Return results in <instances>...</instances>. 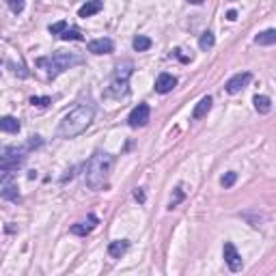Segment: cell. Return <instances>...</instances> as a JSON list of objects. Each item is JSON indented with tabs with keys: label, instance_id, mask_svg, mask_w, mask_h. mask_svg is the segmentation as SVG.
Returning <instances> with one entry per match:
<instances>
[{
	"label": "cell",
	"instance_id": "obj_1",
	"mask_svg": "<svg viewBox=\"0 0 276 276\" xmlns=\"http://www.w3.org/2000/svg\"><path fill=\"white\" fill-rule=\"evenodd\" d=\"M112 156L104 154V151H97L89 162H86V173H84V181L91 190H101L108 181V175H110L112 169Z\"/></svg>",
	"mask_w": 276,
	"mask_h": 276
},
{
	"label": "cell",
	"instance_id": "obj_2",
	"mask_svg": "<svg viewBox=\"0 0 276 276\" xmlns=\"http://www.w3.org/2000/svg\"><path fill=\"white\" fill-rule=\"evenodd\" d=\"M91 121H93V108L86 104H80L69 114H65V119L59 125V136L61 138H76L91 125Z\"/></svg>",
	"mask_w": 276,
	"mask_h": 276
},
{
	"label": "cell",
	"instance_id": "obj_3",
	"mask_svg": "<svg viewBox=\"0 0 276 276\" xmlns=\"http://www.w3.org/2000/svg\"><path fill=\"white\" fill-rule=\"evenodd\" d=\"M80 63L78 56H71V54H65V52H56L52 56H43V59H37V67H43L48 71V76L56 78L59 74H63L65 69H69L71 65Z\"/></svg>",
	"mask_w": 276,
	"mask_h": 276
},
{
	"label": "cell",
	"instance_id": "obj_4",
	"mask_svg": "<svg viewBox=\"0 0 276 276\" xmlns=\"http://www.w3.org/2000/svg\"><path fill=\"white\" fill-rule=\"evenodd\" d=\"M26 160V149H16L9 147L0 156V177H7L11 173H16Z\"/></svg>",
	"mask_w": 276,
	"mask_h": 276
},
{
	"label": "cell",
	"instance_id": "obj_5",
	"mask_svg": "<svg viewBox=\"0 0 276 276\" xmlns=\"http://www.w3.org/2000/svg\"><path fill=\"white\" fill-rule=\"evenodd\" d=\"M129 74H132V63H129V61H125L123 65L117 67V74H114V80L110 84V93L114 97H121V95H125V93H127V78H129Z\"/></svg>",
	"mask_w": 276,
	"mask_h": 276
},
{
	"label": "cell",
	"instance_id": "obj_6",
	"mask_svg": "<svg viewBox=\"0 0 276 276\" xmlns=\"http://www.w3.org/2000/svg\"><path fill=\"white\" fill-rule=\"evenodd\" d=\"M149 114H151V110H149V106L147 104H138L132 112H129V125L132 127H145L149 123Z\"/></svg>",
	"mask_w": 276,
	"mask_h": 276
},
{
	"label": "cell",
	"instance_id": "obj_7",
	"mask_svg": "<svg viewBox=\"0 0 276 276\" xmlns=\"http://www.w3.org/2000/svg\"><path fill=\"white\" fill-rule=\"evenodd\" d=\"M250 80H252V74H250V71H244V74H235L227 84H224V89H227V93H231V95H235V93L242 91L244 86L250 82Z\"/></svg>",
	"mask_w": 276,
	"mask_h": 276
},
{
	"label": "cell",
	"instance_id": "obj_8",
	"mask_svg": "<svg viewBox=\"0 0 276 276\" xmlns=\"http://www.w3.org/2000/svg\"><path fill=\"white\" fill-rule=\"evenodd\" d=\"M222 252H224V261H227V265L231 267V270H233V272L242 270V257H239V252L235 250L233 244L227 242V244H224V248H222Z\"/></svg>",
	"mask_w": 276,
	"mask_h": 276
},
{
	"label": "cell",
	"instance_id": "obj_9",
	"mask_svg": "<svg viewBox=\"0 0 276 276\" xmlns=\"http://www.w3.org/2000/svg\"><path fill=\"white\" fill-rule=\"evenodd\" d=\"M175 86H177V78L171 76V74H160L156 80V91L162 93V95L164 93H171Z\"/></svg>",
	"mask_w": 276,
	"mask_h": 276
},
{
	"label": "cell",
	"instance_id": "obj_10",
	"mask_svg": "<svg viewBox=\"0 0 276 276\" xmlns=\"http://www.w3.org/2000/svg\"><path fill=\"white\" fill-rule=\"evenodd\" d=\"M114 50V43L110 39H95L89 43V52L91 54H110Z\"/></svg>",
	"mask_w": 276,
	"mask_h": 276
},
{
	"label": "cell",
	"instance_id": "obj_11",
	"mask_svg": "<svg viewBox=\"0 0 276 276\" xmlns=\"http://www.w3.org/2000/svg\"><path fill=\"white\" fill-rule=\"evenodd\" d=\"M95 224H97V218L95 216H89V220L76 222L74 227H71V233H74V235H89L91 231L95 229Z\"/></svg>",
	"mask_w": 276,
	"mask_h": 276
},
{
	"label": "cell",
	"instance_id": "obj_12",
	"mask_svg": "<svg viewBox=\"0 0 276 276\" xmlns=\"http://www.w3.org/2000/svg\"><path fill=\"white\" fill-rule=\"evenodd\" d=\"M101 7H104V5H101V0H86V3L80 7L78 16L86 20V18H91V16H95V13H99Z\"/></svg>",
	"mask_w": 276,
	"mask_h": 276
},
{
	"label": "cell",
	"instance_id": "obj_13",
	"mask_svg": "<svg viewBox=\"0 0 276 276\" xmlns=\"http://www.w3.org/2000/svg\"><path fill=\"white\" fill-rule=\"evenodd\" d=\"M212 110V97L205 95L197 106H194V110H192V119H203V117H207V112Z\"/></svg>",
	"mask_w": 276,
	"mask_h": 276
},
{
	"label": "cell",
	"instance_id": "obj_14",
	"mask_svg": "<svg viewBox=\"0 0 276 276\" xmlns=\"http://www.w3.org/2000/svg\"><path fill=\"white\" fill-rule=\"evenodd\" d=\"M129 242L127 239H119V242H112L110 246H108V255L114 257V259H121V255H125Z\"/></svg>",
	"mask_w": 276,
	"mask_h": 276
},
{
	"label": "cell",
	"instance_id": "obj_15",
	"mask_svg": "<svg viewBox=\"0 0 276 276\" xmlns=\"http://www.w3.org/2000/svg\"><path fill=\"white\" fill-rule=\"evenodd\" d=\"M0 132H9V134L20 132V121L16 117H3L0 119Z\"/></svg>",
	"mask_w": 276,
	"mask_h": 276
},
{
	"label": "cell",
	"instance_id": "obj_16",
	"mask_svg": "<svg viewBox=\"0 0 276 276\" xmlns=\"http://www.w3.org/2000/svg\"><path fill=\"white\" fill-rule=\"evenodd\" d=\"M255 43H259V46H272V43H276V31L270 28L265 33H259L255 37Z\"/></svg>",
	"mask_w": 276,
	"mask_h": 276
},
{
	"label": "cell",
	"instance_id": "obj_17",
	"mask_svg": "<svg viewBox=\"0 0 276 276\" xmlns=\"http://www.w3.org/2000/svg\"><path fill=\"white\" fill-rule=\"evenodd\" d=\"M255 108H257V112L267 114V112L272 110V101H270V97H265V95H257V97H255Z\"/></svg>",
	"mask_w": 276,
	"mask_h": 276
},
{
	"label": "cell",
	"instance_id": "obj_18",
	"mask_svg": "<svg viewBox=\"0 0 276 276\" xmlns=\"http://www.w3.org/2000/svg\"><path fill=\"white\" fill-rule=\"evenodd\" d=\"M63 41H82V33H80V28H65V31L59 35Z\"/></svg>",
	"mask_w": 276,
	"mask_h": 276
},
{
	"label": "cell",
	"instance_id": "obj_19",
	"mask_svg": "<svg viewBox=\"0 0 276 276\" xmlns=\"http://www.w3.org/2000/svg\"><path fill=\"white\" fill-rule=\"evenodd\" d=\"M134 50L136 52H147V50L151 48V39L149 37H143V35H138V37H134Z\"/></svg>",
	"mask_w": 276,
	"mask_h": 276
},
{
	"label": "cell",
	"instance_id": "obj_20",
	"mask_svg": "<svg viewBox=\"0 0 276 276\" xmlns=\"http://www.w3.org/2000/svg\"><path fill=\"white\" fill-rule=\"evenodd\" d=\"M214 43H216L214 35L207 31V33H203V35H201V39H199V48H201V50H209V48H214Z\"/></svg>",
	"mask_w": 276,
	"mask_h": 276
},
{
	"label": "cell",
	"instance_id": "obj_21",
	"mask_svg": "<svg viewBox=\"0 0 276 276\" xmlns=\"http://www.w3.org/2000/svg\"><path fill=\"white\" fill-rule=\"evenodd\" d=\"M24 3H26V0H7V5H9V9L13 13H22V11H24Z\"/></svg>",
	"mask_w": 276,
	"mask_h": 276
},
{
	"label": "cell",
	"instance_id": "obj_22",
	"mask_svg": "<svg viewBox=\"0 0 276 276\" xmlns=\"http://www.w3.org/2000/svg\"><path fill=\"white\" fill-rule=\"evenodd\" d=\"M65 28H67V22H56V24H50V28H48V31L50 33H52V35H61L63 31H65Z\"/></svg>",
	"mask_w": 276,
	"mask_h": 276
},
{
	"label": "cell",
	"instance_id": "obj_23",
	"mask_svg": "<svg viewBox=\"0 0 276 276\" xmlns=\"http://www.w3.org/2000/svg\"><path fill=\"white\" fill-rule=\"evenodd\" d=\"M235 179H237V173H227V175L220 179V184H222L224 188H231V186L235 184Z\"/></svg>",
	"mask_w": 276,
	"mask_h": 276
},
{
	"label": "cell",
	"instance_id": "obj_24",
	"mask_svg": "<svg viewBox=\"0 0 276 276\" xmlns=\"http://www.w3.org/2000/svg\"><path fill=\"white\" fill-rule=\"evenodd\" d=\"M31 104H33V106H41V108H46V106L52 104V99H50V97H31Z\"/></svg>",
	"mask_w": 276,
	"mask_h": 276
},
{
	"label": "cell",
	"instance_id": "obj_25",
	"mask_svg": "<svg viewBox=\"0 0 276 276\" xmlns=\"http://www.w3.org/2000/svg\"><path fill=\"white\" fill-rule=\"evenodd\" d=\"M3 197L5 199H11V201H18V190H16V188H5Z\"/></svg>",
	"mask_w": 276,
	"mask_h": 276
},
{
	"label": "cell",
	"instance_id": "obj_26",
	"mask_svg": "<svg viewBox=\"0 0 276 276\" xmlns=\"http://www.w3.org/2000/svg\"><path fill=\"white\" fill-rule=\"evenodd\" d=\"M134 199H136L138 203H145V192L141 190V188H136V190H134Z\"/></svg>",
	"mask_w": 276,
	"mask_h": 276
},
{
	"label": "cell",
	"instance_id": "obj_27",
	"mask_svg": "<svg viewBox=\"0 0 276 276\" xmlns=\"http://www.w3.org/2000/svg\"><path fill=\"white\" fill-rule=\"evenodd\" d=\"M227 20L235 22V20H237V13H235V11H229V13H227Z\"/></svg>",
	"mask_w": 276,
	"mask_h": 276
},
{
	"label": "cell",
	"instance_id": "obj_28",
	"mask_svg": "<svg viewBox=\"0 0 276 276\" xmlns=\"http://www.w3.org/2000/svg\"><path fill=\"white\" fill-rule=\"evenodd\" d=\"M188 3H192V5H201L203 0H188Z\"/></svg>",
	"mask_w": 276,
	"mask_h": 276
}]
</instances>
